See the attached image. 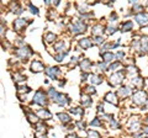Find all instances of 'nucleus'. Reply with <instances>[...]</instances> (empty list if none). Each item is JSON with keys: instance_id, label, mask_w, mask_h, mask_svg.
Masks as SVG:
<instances>
[{"instance_id": "nucleus-1", "label": "nucleus", "mask_w": 148, "mask_h": 138, "mask_svg": "<svg viewBox=\"0 0 148 138\" xmlns=\"http://www.w3.org/2000/svg\"><path fill=\"white\" fill-rule=\"evenodd\" d=\"M69 27H71V31L74 33V35H79V33H83V32H85V30H86V25H85L83 21H80V20H75V21H73Z\"/></svg>"}, {"instance_id": "nucleus-2", "label": "nucleus", "mask_w": 148, "mask_h": 138, "mask_svg": "<svg viewBox=\"0 0 148 138\" xmlns=\"http://www.w3.org/2000/svg\"><path fill=\"white\" fill-rule=\"evenodd\" d=\"M147 100H148L147 94H146V91H143V90H137L132 95V101L136 104V105H143Z\"/></svg>"}, {"instance_id": "nucleus-3", "label": "nucleus", "mask_w": 148, "mask_h": 138, "mask_svg": "<svg viewBox=\"0 0 148 138\" xmlns=\"http://www.w3.org/2000/svg\"><path fill=\"white\" fill-rule=\"evenodd\" d=\"M34 104H37L40 106H46L47 105V95L42 90H37L36 94L34 95Z\"/></svg>"}, {"instance_id": "nucleus-4", "label": "nucleus", "mask_w": 148, "mask_h": 138, "mask_svg": "<svg viewBox=\"0 0 148 138\" xmlns=\"http://www.w3.org/2000/svg\"><path fill=\"white\" fill-rule=\"evenodd\" d=\"M123 78H125V75H123V72L120 70V72H115L110 77V84L111 85H118L121 84Z\"/></svg>"}, {"instance_id": "nucleus-5", "label": "nucleus", "mask_w": 148, "mask_h": 138, "mask_svg": "<svg viewBox=\"0 0 148 138\" xmlns=\"http://www.w3.org/2000/svg\"><path fill=\"white\" fill-rule=\"evenodd\" d=\"M135 20L141 26H147L148 25V12H138L135 16Z\"/></svg>"}, {"instance_id": "nucleus-6", "label": "nucleus", "mask_w": 148, "mask_h": 138, "mask_svg": "<svg viewBox=\"0 0 148 138\" xmlns=\"http://www.w3.org/2000/svg\"><path fill=\"white\" fill-rule=\"evenodd\" d=\"M31 54V49L28 47H21V48H17L16 49V56L20 57L21 59H26V58Z\"/></svg>"}, {"instance_id": "nucleus-7", "label": "nucleus", "mask_w": 148, "mask_h": 138, "mask_svg": "<svg viewBox=\"0 0 148 138\" xmlns=\"http://www.w3.org/2000/svg\"><path fill=\"white\" fill-rule=\"evenodd\" d=\"M59 73H61V70H59L58 67H49V68L46 69V74L51 79H53V80H56Z\"/></svg>"}, {"instance_id": "nucleus-8", "label": "nucleus", "mask_w": 148, "mask_h": 138, "mask_svg": "<svg viewBox=\"0 0 148 138\" xmlns=\"http://www.w3.org/2000/svg\"><path fill=\"white\" fill-rule=\"evenodd\" d=\"M104 100L106 102H109V104H112V105H117V96H116V94L114 93V91H109L108 94L105 95V98H104Z\"/></svg>"}, {"instance_id": "nucleus-9", "label": "nucleus", "mask_w": 148, "mask_h": 138, "mask_svg": "<svg viewBox=\"0 0 148 138\" xmlns=\"http://www.w3.org/2000/svg\"><path fill=\"white\" fill-rule=\"evenodd\" d=\"M43 69H44V67L42 64V62H40V61H34L32 62V64H31V70L32 72L40 73V72H42Z\"/></svg>"}, {"instance_id": "nucleus-10", "label": "nucleus", "mask_w": 148, "mask_h": 138, "mask_svg": "<svg viewBox=\"0 0 148 138\" xmlns=\"http://www.w3.org/2000/svg\"><path fill=\"white\" fill-rule=\"evenodd\" d=\"M56 102L58 104L59 106H67L68 104H69V99H68V96L67 95H64V94H59L58 96V99L56 100Z\"/></svg>"}, {"instance_id": "nucleus-11", "label": "nucleus", "mask_w": 148, "mask_h": 138, "mask_svg": "<svg viewBox=\"0 0 148 138\" xmlns=\"http://www.w3.org/2000/svg\"><path fill=\"white\" fill-rule=\"evenodd\" d=\"M89 81H90V84H91L93 86H95L98 84H101L102 83V78L100 77V75H96V74H91L89 77Z\"/></svg>"}, {"instance_id": "nucleus-12", "label": "nucleus", "mask_w": 148, "mask_h": 138, "mask_svg": "<svg viewBox=\"0 0 148 138\" xmlns=\"http://www.w3.org/2000/svg\"><path fill=\"white\" fill-rule=\"evenodd\" d=\"M132 94V89H131L130 86H122L120 88V90H118V95L121 96V98H127V96H130Z\"/></svg>"}, {"instance_id": "nucleus-13", "label": "nucleus", "mask_w": 148, "mask_h": 138, "mask_svg": "<svg viewBox=\"0 0 148 138\" xmlns=\"http://www.w3.org/2000/svg\"><path fill=\"white\" fill-rule=\"evenodd\" d=\"M27 20L26 19H17L16 21L14 22V27H15V30L16 31H20V30H22V28L26 26V22Z\"/></svg>"}, {"instance_id": "nucleus-14", "label": "nucleus", "mask_w": 148, "mask_h": 138, "mask_svg": "<svg viewBox=\"0 0 148 138\" xmlns=\"http://www.w3.org/2000/svg\"><path fill=\"white\" fill-rule=\"evenodd\" d=\"M37 116L41 117L42 120H49L52 117V114L48 110H44V108H41V110L37 111Z\"/></svg>"}, {"instance_id": "nucleus-15", "label": "nucleus", "mask_w": 148, "mask_h": 138, "mask_svg": "<svg viewBox=\"0 0 148 138\" xmlns=\"http://www.w3.org/2000/svg\"><path fill=\"white\" fill-rule=\"evenodd\" d=\"M101 57H102V59H104L105 63H110V62L114 61L115 54H114L112 52H110V51H106V52H104V53H101Z\"/></svg>"}, {"instance_id": "nucleus-16", "label": "nucleus", "mask_w": 148, "mask_h": 138, "mask_svg": "<svg viewBox=\"0 0 148 138\" xmlns=\"http://www.w3.org/2000/svg\"><path fill=\"white\" fill-rule=\"evenodd\" d=\"M79 65H80V68H81V70H83V72H89L90 70V67H91V63H90V61L89 59H81L80 61V63H79Z\"/></svg>"}, {"instance_id": "nucleus-17", "label": "nucleus", "mask_w": 148, "mask_h": 138, "mask_svg": "<svg viewBox=\"0 0 148 138\" xmlns=\"http://www.w3.org/2000/svg\"><path fill=\"white\" fill-rule=\"evenodd\" d=\"M79 46L84 49H88L93 46V41H90V38H81L79 41Z\"/></svg>"}, {"instance_id": "nucleus-18", "label": "nucleus", "mask_w": 148, "mask_h": 138, "mask_svg": "<svg viewBox=\"0 0 148 138\" xmlns=\"http://www.w3.org/2000/svg\"><path fill=\"white\" fill-rule=\"evenodd\" d=\"M26 117L28 118V121H30L31 123H38V116L35 115V112H32V111H28L26 112Z\"/></svg>"}, {"instance_id": "nucleus-19", "label": "nucleus", "mask_w": 148, "mask_h": 138, "mask_svg": "<svg viewBox=\"0 0 148 138\" xmlns=\"http://www.w3.org/2000/svg\"><path fill=\"white\" fill-rule=\"evenodd\" d=\"M57 117L62 121L63 123H69L71 122V116H69L68 114H65V112H59V114H57Z\"/></svg>"}, {"instance_id": "nucleus-20", "label": "nucleus", "mask_w": 148, "mask_h": 138, "mask_svg": "<svg viewBox=\"0 0 148 138\" xmlns=\"http://www.w3.org/2000/svg\"><path fill=\"white\" fill-rule=\"evenodd\" d=\"M132 28H133V22L132 21H125L121 26L122 32H128V31L132 30Z\"/></svg>"}, {"instance_id": "nucleus-21", "label": "nucleus", "mask_w": 148, "mask_h": 138, "mask_svg": "<svg viewBox=\"0 0 148 138\" xmlns=\"http://www.w3.org/2000/svg\"><path fill=\"white\" fill-rule=\"evenodd\" d=\"M90 104H91V99H90V96L88 94L81 95V105H83L84 107H88Z\"/></svg>"}, {"instance_id": "nucleus-22", "label": "nucleus", "mask_w": 148, "mask_h": 138, "mask_svg": "<svg viewBox=\"0 0 148 138\" xmlns=\"http://www.w3.org/2000/svg\"><path fill=\"white\" fill-rule=\"evenodd\" d=\"M104 32V27L101 25H95L93 26V35L94 36H101V33Z\"/></svg>"}, {"instance_id": "nucleus-23", "label": "nucleus", "mask_w": 148, "mask_h": 138, "mask_svg": "<svg viewBox=\"0 0 148 138\" xmlns=\"http://www.w3.org/2000/svg\"><path fill=\"white\" fill-rule=\"evenodd\" d=\"M65 48H67V46H65V42H64V41H61V42H58V43H56V44H54V49H56L57 52H59V53L63 52Z\"/></svg>"}, {"instance_id": "nucleus-24", "label": "nucleus", "mask_w": 148, "mask_h": 138, "mask_svg": "<svg viewBox=\"0 0 148 138\" xmlns=\"http://www.w3.org/2000/svg\"><path fill=\"white\" fill-rule=\"evenodd\" d=\"M44 41H46L47 43H52V42H54V40H56V35L54 33H52V32H47L46 35H44Z\"/></svg>"}, {"instance_id": "nucleus-25", "label": "nucleus", "mask_w": 148, "mask_h": 138, "mask_svg": "<svg viewBox=\"0 0 148 138\" xmlns=\"http://www.w3.org/2000/svg\"><path fill=\"white\" fill-rule=\"evenodd\" d=\"M48 96H49V99H51L52 101H54V102H56V100L58 99L59 94L57 93V91H56L54 89H49V90H48Z\"/></svg>"}, {"instance_id": "nucleus-26", "label": "nucleus", "mask_w": 148, "mask_h": 138, "mask_svg": "<svg viewBox=\"0 0 148 138\" xmlns=\"http://www.w3.org/2000/svg\"><path fill=\"white\" fill-rule=\"evenodd\" d=\"M44 132H46V126L43 123H37V133L44 135Z\"/></svg>"}, {"instance_id": "nucleus-27", "label": "nucleus", "mask_w": 148, "mask_h": 138, "mask_svg": "<svg viewBox=\"0 0 148 138\" xmlns=\"http://www.w3.org/2000/svg\"><path fill=\"white\" fill-rule=\"evenodd\" d=\"M127 73H128L130 75H136L138 73V70H137V68H136V67H133V65H128L127 67Z\"/></svg>"}, {"instance_id": "nucleus-28", "label": "nucleus", "mask_w": 148, "mask_h": 138, "mask_svg": "<svg viewBox=\"0 0 148 138\" xmlns=\"http://www.w3.org/2000/svg\"><path fill=\"white\" fill-rule=\"evenodd\" d=\"M88 138H100V135L94 129H90V131H88Z\"/></svg>"}, {"instance_id": "nucleus-29", "label": "nucleus", "mask_w": 148, "mask_h": 138, "mask_svg": "<svg viewBox=\"0 0 148 138\" xmlns=\"http://www.w3.org/2000/svg\"><path fill=\"white\" fill-rule=\"evenodd\" d=\"M71 112H72V114H74V115H77V116H81L84 111L81 110L80 107H73L72 110H71Z\"/></svg>"}, {"instance_id": "nucleus-30", "label": "nucleus", "mask_w": 148, "mask_h": 138, "mask_svg": "<svg viewBox=\"0 0 148 138\" xmlns=\"http://www.w3.org/2000/svg\"><path fill=\"white\" fill-rule=\"evenodd\" d=\"M14 79H15V81H17V83H22V81L26 80V77H24V75H20V74L16 73L14 75Z\"/></svg>"}, {"instance_id": "nucleus-31", "label": "nucleus", "mask_w": 148, "mask_h": 138, "mask_svg": "<svg viewBox=\"0 0 148 138\" xmlns=\"http://www.w3.org/2000/svg\"><path fill=\"white\" fill-rule=\"evenodd\" d=\"M98 67H99V69H100L101 72H106V70L109 69V68H108V64H106L105 62H99Z\"/></svg>"}, {"instance_id": "nucleus-32", "label": "nucleus", "mask_w": 148, "mask_h": 138, "mask_svg": "<svg viewBox=\"0 0 148 138\" xmlns=\"http://www.w3.org/2000/svg\"><path fill=\"white\" fill-rule=\"evenodd\" d=\"M131 81H132V84H133V85H142V84H143L142 79L139 78V77H133Z\"/></svg>"}, {"instance_id": "nucleus-33", "label": "nucleus", "mask_w": 148, "mask_h": 138, "mask_svg": "<svg viewBox=\"0 0 148 138\" xmlns=\"http://www.w3.org/2000/svg\"><path fill=\"white\" fill-rule=\"evenodd\" d=\"M67 53H68V52H62V53H59V54H57V56L54 57V59H56L57 62H62V61L64 59V57L67 56Z\"/></svg>"}, {"instance_id": "nucleus-34", "label": "nucleus", "mask_w": 148, "mask_h": 138, "mask_svg": "<svg viewBox=\"0 0 148 138\" xmlns=\"http://www.w3.org/2000/svg\"><path fill=\"white\" fill-rule=\"evenodd\" d=\"M104 37L102 36H94V43L95 44H101L102 42H104Z\"/></svg>"}, {"instance_id": "nucleus-35", "label": "nucleus", "mask_w": 148, "mask_h": 138, "mask_svg": "<svg viewBox=\"0 0 148 138\" xmlns=\"http://www.w3.org/2000/svg\"><path fill=\"white\" fill-rule=\"evenodd\" d=\"M17 89H19V93H30V91H31V89H30V88H28V86H26V85L19 86Z\"/></svg>"}, {"instance_id": "nucleus-36", "label": "nucleus", "mask_w": 148, "mask_h": 138, "mask_svg": "<svg viewBox=\"0 0 148 138\" xmlns=\"http://www.w3.org/2000/svg\"><path fill=\"white\" fill-rule=\"evenodd\" d=\"M85 90H86V93H89V94H95V86H93V85H90V86H86L85 88Z\"/></svg>"}, {"instance_id": "nucleus-37", "label": "nucleus", "mask_w": 148, "mask_h": 138, "mask_svg": "<svg viewBox=\"0 0 148 138\" xmlns=\"http://www.w3.org/2000/svg\"><path fill=\"white\" fill-rule=\"evenodd\" d=\"M90 125H91V126H96V127H100L101 126V122L100 121H99V118H94L91 122H90Z\"/></svg>"}, {"instance_id": "nucleus-38", "label": "nucleus", "mask_w": 148, "mask_h": 138, "mask_svg": "<svg viewBox=\"0 0 148 138\" xmlns=\"http://www.w3.org/2000/svg\"><path fill=\"white\" fill-rule=\"evenodd\" d=\"M120 65H121V64H120V62H116V63L111 64V65L109 67V70H115V69H117Z\"/></svg>"}, {"instance_id": "nucleus-39", "label": "nucleus", "mask_w": 148, "mask_h": 138, "mask_svg": "<svg viewBox=\"0 0 148 138\" xmlns=\"http://www.w3.org/2000/svg\"><path fill=\"white\" fill-rule=\"evenodd\" d=\"M110 126H111V128H118V122L116 120H111L110 121Z\"/></svg>"}, {"instance_id": "nucleus-40", "label": "nucleus", "mask_w": 148, "mask_h": 138, "mask_svg": "<svg viewBox=\"0 0 148 138\" xmlns=\"http://www.w3.org/2000/svg\"><path fill=\"white\" fill-rule=\"evenodd\" d=\"M106 31H108L109 35H112V33L116 32V27H114V26H109L108 28H106Z\"/></svg>"}, {"instance_id": "nucleus-41", "label": "nucleus", "mask_w": 148, "mask_h": 138, "mask_svg": "<svg viewBox=\"0 0 148 138\" xmlns=\"http://www.w3.org/2000/svg\"><path fill=\"white\" fill-rule=\"evenodd\" d=\"M30 9H31V12H32V14H38V9H37V7L36 6H34V5H32V4H30Z\"/></svg>"}, {"instance_id": "nucleus-42", "label": "nucleus", "mask_w": 148, "mask_h": 138, "mask_svg": "<svg viewBox=\"0 0 148 138\" xmlns=\"http://www.w3.org/2000/svg\"><path fill=\"white\" fill-rule=\"evenodd\" d=\"M123 56H125V53H123L122 51H120V52L116 53V56H115V57H116L117 59H121V58H123Z\"/></svg>"}, {"instance_id": "nucleus-43", "label": "nucleus", "mask_w": 148, "mask_h": 138, "mask_svg": "<svg viewBox=\"0 0 148 138\" xmlns=\"http://www.w3.org/2000/svg\"><path fill=\"white\" fill-rule=\"evenodd\" d=\"M77 126L84 128V127H85V122H83V121H79V122H77Z\"/></svg>"}, {"instance_id": "nucleus-44", "label": "nucleus", "mask_w": 148, "mask_h": 138, "mask_svg": "<svg viewBox=\"0 0 148 138\" xmlns=\"http://www.w3.org/2000/svg\"><path fill=\"white\" fill-rule=\"evenodd\" d=\"M36 138H47V136L46 135H41V133H37Z\"/></svg>"}, {"instance_id": "nucleus-45", "label": "nucleus", "mask_w": 148, "mask_h": 138, "mask_svg": "<svg viewBox=\"0 0 148 138\" xmlns=\"http://www.w3.org/2000/svg\"><path fill=\"white\" fill-rule=\"evenodd\" d=\"M142 132H143V133H146V135H148V127L143 128V129H142Z\"/></svg>"}, {"instance_id": "nucleus-46", "label": "nucleus", "mask_w": 148, "mask_h": 138, "mask_svg": "<svg viewBox=\"0 0 148 138\" xmlns=\"http://www.w3.org/2000/svg\"><path fill=\"white\" fill-rule=\"evenodd\" d=\"M67 138H75V135H69Z\"/></svg>"}, {"instance_id": "nucleus-47", "label": "nucleus", "mask_w": 148, "mask_h": 138, "mask_svg": "<svg viewBox=\"0 0 148 138\" xmlns=\"http://www.w3.org/2000/svg\"><path fill=\"white\" fill-rule=\"evenodd\" d=\"M146 125H148V116H147V118H146Z\"/></svg>"}, {"instance_id": "nucleus-48", "label": "nucleus", "mask_w": 148, "mask_h": 138, "mask_svg": "<svg viewBox=\"0 0 148 138\" xmlns=\"http://www.w3.org/2000/svg\"><path fill=\"white\" fill-rule=\"evenodd\" d=\"M146 138H148V137H146Z\"/></svg>"}]
</instances>
